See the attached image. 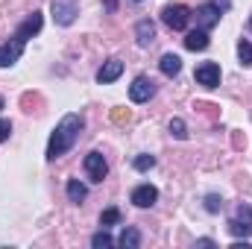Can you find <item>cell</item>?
Masks as SVG:
<instances>
[{
	"label": "cell",
	"instance_id": "cell-1",
	"mask_svg": "<svg viewBox=\"0 0 252 249\" xmlns=\"http://www.w3.org/2000/svg\"><path fill=\"white\" fill-rule=\"evenodd\" d=\"M79 132H82V118H79V115H64L62 124L56 126V132L50 135L47 158H50V161H56L59 156H64V153L73 147V141L79 138Z\"/></svg>",
	"mask_w": 252,
	"mask_h": 249
},
{
	"label": "cell",
	"instance_id": "cell-2",
	"mask_svg": "<svg viewBox=\"0 0 252 249\" xmlns=\"http://www.w3.org/2000/svg\"><path fill=\"white\" fill-rule=\"evenodd\" d=\"M229 232L235 238H250L252 235V208L250 205H238V211L229 220Z\"/></svg>",
	"mask_w": 252,
	"mask_h": 249
},
{
	"label": "cell",
	"instance_id": "cell-3",
	"mask_svg": "<svg viewBox=\"0 0 252 249\" xmlns=\"http://www.w3.org/2000/svg\"><path fill=\"white\" fill-rule=\"evenodd\" d=\"M161 21L170 27V30H185L190 21V9L188 6H182V3H173V6H164V12H161Z\"/></svg>",
	"mask_w": 252,
	"mask_h": 249
},
{
	"label": "cell",
	"instance_id": "cell-4",
	"mask_svg": "<svg viewBox=\"0 0 252 249\" xmlns=\"http://www.w3.org/2000/svg\"><path fill=\"white\" fill-rule=\"evenodd\" d=\"M193 79H196V85H202V88H217V85H220V64L217 62H202L196 67Z\"/></svg>",
	"mask_w": 252,
	"mask_h": 249
},
{
	"label": "cell",
	"instance_id": "cell-5",
	"mask_svg": "<svg viewBox=\"0 0 252 249\" xmlns=\"http://www.w3.org/2000/svg\"><path fill=\"white\" fill-rule=\"evenodd\" d=\"M79 15V3L76 0H53V18H56V24H73V18Z\"/></svg>",
	"mask_w": 252,
	"mask_h": 249
},
{
	"label": "cell",
	"instance_id": "cell-6",
	"mask_svg": "<svg viewBox=\"0 0 252 249\" xmlns=\"http://www.w3.org/2000/svg\"><path fill=\"white\" fill-rule=\"evenodd\" d=\"M153 94H156V82H153L150 76H138V79L129 85V97H132V103H147Z\"/></svg>",
	"mask_w": 252,
	"mask_h": 249
},
{
	"label": "cell",
	"instance_id": "cell-7",
	"mask_svg": "<svg viewBox=\"0 0 252 249\" xmlns=\"http://www.w3.org/2000/svg\"><path fill=\"white\" fill-rule=\"evenodd\" d=\"M85 173H88V179H91V182H103V179H106V173H109L106 158H103L100 153H88V156H85Z\"/></svg>",
	"mask_w": 252,
	"mask_h": 249
},
{
	"label": "cell",
	"instance_id": "cell-8",
	"mask_svg": "<svg viewBox=\"0 0 252 249\" xmlns=\"http://www.w3.org/2000/svg\"><path fill=\"white\" fill-rule=\"evenodd\" d=\"M21 53H24V41H21V38H12V41L0 44V67L15 64L18 59H21Z\"/></svg>",
	"mask_w": 252,
	"mask_h": 249
},
{
	"label": "cell",
	"instance_id": "cell-9",
	"mask_svg": "<svg viewBox=\"0 0 252 249\" xmlns=\"http://www.w3.org/2000/svg\"><path fill=\"white\" fill-rule=\"evenodd\" d=\"M41 24H44V18H41V12H32L21 27H18V35L15 38H21V41H27V38H32V35H38V30H41Z\"/></svg>",
	"mask_w": 252,
	"mask_h": 249
},
{
	"label": "cell",
	"instance_id": "cell-10",
	"mask_svg": "<svg viewBox=\"0 0 252 249\" xmlns=\"http://www.w3.org/2000/svg\"><path fill=\"white\" fill-rule=\"evenodd\" d=\"M156 199H158V190H156L153 185H138L135 190H132V202H135L138 208H150Z\"/></svg>",
	"mask_w": 252,
	"mask_h": 249
},
{
	"label": "cell",
	"instance_id": "cell-11",
	"mask_svg": "<svg viewBox=\"0 0 252 249\" xmlns=\"http://www.w3.org/2000/svg\"><path fill=\"white\" fill-rule=\"evenodd\" d=\"M121 73H124V62H121V59H109V62H106L103 67H100V70H97V82L109 85V82H115Z\"/></svg>",
	"mask_w": 252,
	"mask_h": 249
},
{
	"label": "cell",
	"instance_id": "cell-12",
	"mask_svg": "<svg viewBox=\"0 0 252 249\" xmlns=\"http://www.w3.org/2000/svg\"><path fill=\"white\" fill-rule=\"evenodd\" d=\"M217 21H220V9H217V6H202V9H196V24H199V30H211Z\"/></svg>",
	"mask_w": 252,
	"mask_h": 249
},
{
	"label": "cell",
	"instance_id": "cell-13",
	"mask_svg": "<svg viewBox=\"0 0 252 249\" xmlns=\"http://www.w3.org/2000/svg\"><path fill=\"white\" fill-rule=\"evenodd\" d=\"M135 32H138V44H141V47L153 44V38H156V27H153V21H138Z\"/></svg>",
	"mask_w": 252,
	"mask_h": 249
},
{
	"label": "cell",
	"instance_id": "cell-14",
	"mask_svg": "<svg viewBox=\"0 0 252 249\" xmlns=\"http://www.w3.org/2000/svg\"><path fill=\"white\" fill-rule=\"evenodd\" d=\"M158 64H161V73H164V76H176V73L182 70V59H179L176 53H164Z\"/></svg>",
	"mask_w": 252,
	"mask_h": 249
},
{
	"label": "cell",
	"instance_id": "cell-15",
	"mask_svg": "<svg viewBox=\"0 0 252 249\" xmlns=\"http://www.w3.org/2000/svg\"><path fill=\"white\" fill-rule=\"evenodd\" d=\"M185 47H188V50H205V47H208V35H205V30H193V32H188Z\"/></svg>",
	"mask_w": 252,
	"mask_h": 249
},
{
	"label": "cell",
	"instance_id": "cell-16",
	"mask_svg": "<svg viewBox=\"0 0 252 249\" xmlns=\"http://www.w3.org/2000/svg\"><path fill=\"white\" fill-rule=\"evenodd\" d=\"M124 249H138L141 247V235H138V229H132V226H126L124 232H121V241H118Z\"/></svg>",
	"mask_w": 252,
	"mask_h": 249
},
{
	"label": "cell",
	"instance_id": "cell-17",
	"mask_svg": "<svg viewBox=\"0 0 252 249\" xmlns=\"http://www.w3.org/2000/svg\"><path fill=\"white\" fill-rule=\"evenodd\" d=\"M85 196H88V190H85V185H82L79 179H70V182H67V199H70V202L79 205Z\"/></svg>",
	"mask_w": 252,
	"mask_h": 249
},
{
	"label": "cell",
	"instance_id": "cell-18",
	"mask_svg": "<svg viewBox=\"0 0 252 249\" xmlns=\"http://www.w3.org/2000/svg\"><path fill=\"white\" fill-rule=\"evenodd\" d=\"M115 223H121V211H118V208H106V211L100 214V226L106 229V226H115Z\"/></svg>",
	"mask_w": 252,
	"mask_h": 249
},
{
	"label": "cell",
	"instance_id": "cell-19",
	"mask_svg": "<svg viewBox=\"0 0 252 249\" xmlns=\"http://www.w3.org/2000/svg\"><path fill=\"white\" fill-rule=\"evenodd\" d=\"M238 56H241V64H247V67L252 64V44L250 41H241L238 44Z\"/></svg>",
	"mask_w": 252,
	"mask_h": 249
},
{
	"label": "cell",
	"instance_id": "cell-20",
	"mask_svg": "<svg viewBox=\"0 0 252 249\" xmlns=\"http://www.w3.org/2000/svg\"><path fill=\"white\" fill-rule=\"evenodd\" d=\"M115 241H112V235L109 232H97L94 238H91V247H97V249H103V247H112Z\"/></svg>",
	"mask_w": 252,
	"mask_h": 249
},
{
	"label": "cell",
	"instance_id": "cell-21",
	"mask_svg": "<svg viewBox=\"0 0 252 249\" xmlns=\"http://www.w3.org/2000/svg\"><path fill=\"white\" fill-rule=\"evenodd\" d=\"M150 167H156V158L153 156H138L135 158V170H150Z\"/></svg>",
	"mask_w": 252,
	"mask_h": 249
},
{
	"label": "cell",
	"instance_id": "cell-22",
	"mask_svg": "<svg viewBox=\"0 0 252 249\" xmlns=\"http://www.w3.org/2000/svg\"><path fill=\"white\" fill-rule=\"evenodd\" d=\"M170 132H173L176 138H188V132H185V121H179V118L170 121Z\"/></svg>",
	"mask_w": 252,
	"mask_h": 249
},
{
	"label": "cell",
	"instance_id": "cell-23",
	"mask_svg": "<svg viewBox=\"0 0 252 249\" xmlns=\"http://www.w3.org/2000/svg\"><path fill=\"white\" fill-rule=\"evenodd\" d=\"M220 205H223V202H220V196H217V193H211V196H205V208H208L211 214H214V211H220Z\"/></svg>",
	"mask_w": 252,
	"mask_h": 249
},
{
	"label": "cell",
	"instance_id": "cell-24",
	"mask_svg": "<svg viewBox=\"0 0 252 249\" xmlns=\"http://www.w3.org/2000/svg\"><path fill=\"white\" fill-rule=\"evenodd\" d=\"M9 132H12V124L0 118V141H6V138H9Z\"/></svg>",
	"mask_w": 252,
	"mask_h": 249
},
{
	"label": "cell",
	"instance_id": "cell-25",
	"mask_svg": "<svg viewBox=\"0 0 252 249\" xmlns=\"http://www.w3.org/2000/svg\"><path fill=\"white\" fill-rule=\"evenodd\" d=\"M115 121H118V124H124V121H129V112H115Z\"/></svg>",
	"mask_w": 252,
	"mask_h": 249
},
{
	"label": "cell",
	"instance_id": "cell-26",
	"mask_svg": "<svg viewBox=\"0 0 252 249\" xmlns=\"http://www.w3.org/2000/svg\"><path fill=\"white\" fill-rule=\"evenodd\" d=\"M196 247H214V241L211 238H202V241H196Z\"/></svg>",
	"mask_w": 252,
	"mask_h": 249
},
{
	"label": "cell",
	"instance_id": "cell-27",
	"mask_svg": "<svg viewBox=\"0 0 252 249\" xmlns=\"http://www.w3.org/2000/svg\"><path fill=\"white\" fill-rule=\"evenodd\" d=\"M115 6H118V0H106V9L109 12H115Z\"/></svg>",
	"mask_w": 252,
	"mask_h": 249
},
{
	"label": "cell",
	"instance_id": "cell-28",
	"mask_svg": "<svg viewBox=\"0 0 252 249\" xmlns=\"http://www.w3.org/2000/svg\"><path fill=\"white\" fill-rule=\"evenodd\" d=\"M0 109H3V97H0Z\"/></svg>",
	"mask_w": 252,
	"mask_h": 249
},
{
	"label": "cell",
	"instance_id": "cell-29",
	"mask_svg": "<svg viewBox=\"0 0 252 249\" xmlns=\"http://www.w3.org/2000/svg\"><path fill=\"white\" fill-rule=\"evenodd\" d=\"M135 3H141V0H135Z\"/></svg>",
	"mask_w": 252,
	"mask_h": 249
}]
</instances>
